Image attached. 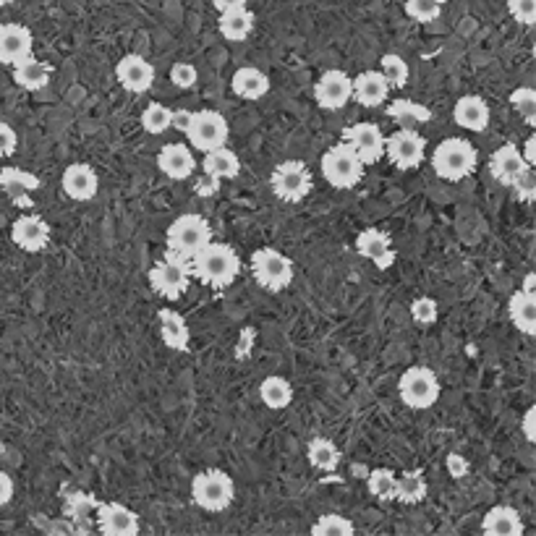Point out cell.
Here are the masks:
<instances>
[{
  "instance_id": "obj_17",
  "label": "cell",
  "mask_w": 536,
  "mask_h": 536,
  "mask_svg": "<svg viewBox=\"0 0 536 536\" xmlns=\"http://www.w3.org/2000/svg\"><path fill=\"white\" fill-rule=\"evenodd\" d=\"M34 53V34L24 24H0V63L16 66Z\"/></svg>"
},
{
  "instance_id": "obj_6",
  "label": "cell",
  "mask_w": 536,
  "mask_h": 536,
  "mask_svg": "<svg viewBox=\"0 0 536 536\" xmlns=\"http://www.w3.org/2000/svg\"><path fill=\"white\" fill-rule=\"evenodd\" d=\"M322 176L333 189H353L364 178V163L346 142L333 144L319 160Z\"/></svg>"
},
{
  "instance_id": "obj_27",
  "label": "cell",
  "mask_w": 536,
  "mask_h": 536,
  "mask_svg": "<svg viewBox=\"0 0 536 536\" xmlns=\"http://www.w3.org/2000/svg\"><path fill=\"white\" fill-rule=\"evenodd\" d=\"M202 170L210 181H218L220 184V181L236 178L238 173H241V160H238L236 152L228 150L223 144V147H215V150L204 152Z\"/></svg>"
},
{
  "instance_id": "obj_35",
  "label": "cell",
  "mask_w": 536,
  "mask_h": 536,
  "mask_svg": "<svg viewBox=\"0 0 536 536\" xmlns=\"http://www.w3.org/2000/svg\"><path fill=\"white\" fill-rule=\"evenodd\" d=\"M387 118H393L395 123H401L403 129H408V126H414V123L432 121V110H429L427 105H421V102L398 97V100L387 105Z\"/></svg>"
},
{
  "instance_id": "obj_33",
  "label": "cell",
  "mask_w": 536,
  "mask_h": 536,
  "mask_svg": "<svg viewBox=\"0 0 536 536\" xmlns=\"http://www.w3.org/2000/svg\"><path fill=\"white\" fill-rule=\"evenodd\" d=\"M259 398L270 411H283L293 403V385L280 374H272L259 385Z\"/></svg>"
},
{
  "instance_id": "obj_7",
  "label": "cell",
  "mask_w": 536,
  "mask_h": 536,
  "mask_svg": "<svg viewBox=\"0 0 536 536\" xmlns=\"http://www.w3.org/2000/svg\"><path fill=\"white\" fill-rule=\"evenodd\" d=\"M440 380L437 374L427 367H411L401 374L398 380V395H401L403 406L414 408V411H427L440 401Z\"/></svg>"
},
{
  "instance_id": "obj_15",
  "label": "cell",
  "mask_w": 536,
  "mask_h": 536,
  "mask_svg": "<svg viewBox=\"0 0 536 536\" xmlns=\"http://www.w3.org/2000/svg\"><path fill=\"white\" fill-rule=\"evenodd\" d=\"M11 238H14V244L19 246L21 252L37 254L48 249L50 238H53V228L40 215H21L14 223V228H11Z\"/></svg>"
},
{
  "instance_id": "obj_23",
  "label": "cell",
  "mask_w": 536,
  "mask_h": 536,
  "mask_svg": "<svg viewBox=\"0 0 536 536\" xmlns=\"http://www.w3.org/2000/svg\"><path fill=\"white\" fill-rule=\"evenodd\" d=\"M523 531H526V523L521 513L510 505H495L482 518L484 536H523Z\"/></svg>"
},
{
  "instance_id": "obj_37",
  "label": "cell",
  "mask_w": 536,
  "mask_h": 536,
  "mask_svg": "<svg viewBox=\"0 0 536 536\" xmlns=\"http://www.w3.org/2000/svg\"><path fill=\"white\" fill-rule=\"evenodd\" d=\"M173 123V110L163 102H150L142 113V129L152 136H160L170 129Z\"/></svg>"
},
{
  "instance_id": "obj_1",
  "label": "cell",
  "mask_w": 536,
  "mask_h": 536,
  "mask_svg": "<svg viewBox=\"0 0 536 536\" xmlns=\"http://www.w3.org/2000/svg\"><path fill=\"white\" fill-rule=\"evenodd\" d=\"M189 270L194 278L202 280L210 288H228L241 275V257L231 244H207L199 249L189 262Z\"/></svg>"
},
{
  "instance_id": "obj_20",
  "label": "cell",
  "mask_w": 536,
  "mask_h": 536,
  "mask_svg": "<svg viewBox=\"0 0 536 536\" xmlns=\"http://www.w3.org/2000/svg\"><path fill=\"white\" fill-rule=\"evenodd\" d=\"M356 252L364 259L374 262L380 270L393 267L395 252H393V238L390 233H385L382 228H367L356 236Z\"/></svg>"
},
{
  "instance_id": "obj_48",
  "label": "cell",
  "mask_w": 536,
  "mask_h": 536,
  "mask_svg": "<svg viewBox=\"0 0 536 536\" xmlns=\"http://www.w3.org/2000/svg\"><path fill=\"white\" fill-rule=\"evenodd\" d=\"M445 466H448V471L453 479H463V476L469 474V461H466L461 453H450L448 461H445Z\"/></svg>"
},
{
  "instance_id": "obj_31",
  "label": "cell",
  "mask_w": 536,
  "mask_h": 536,
  "mask_svg": "<svg viewBox=\"0 0 536 536\" xmlns=\"http://www.w3.org/2000/svg\"><path fill=\"white\" fill-rule=\"evenodd\" d=\"M220 34L228 42H244L249 34L254 32V14L249 8H233V11H223L220 14Z\"/></svg>"
},
{
  "instance_id": "obj_55",
  "label": "cell",
  "mask_w": 536,
  "mask_h": 536,
  "mask_svg": "<svg viewBox=\"0 0 536 536\" xmlns=\"http://www.w3.org/2000/svg\"><path fill=\"white\" fill-rule=\"evenodd\" d=\"M11 3H14V0H0V6H11Z\"/></svg>"
},
{
  "instance_id": "obj_51",
  "label": "cell",
  "mask_w": 536,
  "mask_h": 536,
  "mask_svg": "<svg viewBox=\"0 0 536 536\" xmlns=\"http://www.w3.org/2000/svg\"><path fill=\"white\" fill-rule=\"evenodd\" d=\"M246 3H249V0H212V6L218 8L220 14H223V11H233V8H244Z\"/></svg>"
},
{
  "instance_id": "obj_19",
  "label": "cell",
  "mask_w": 536,
  "mask_h": 536,
  "mask_svg": "<svg viewBox=\"0 0 536 536\" xmlns=\"http://www.w3.org/2000/svg\"><path fill=\"white\" fill-rule=\"evenodd\" d=\"M157 168L163 176H168L170 181H186V178L194 176L197 170V160H194V152L191 147L181 142L165 144L160 155H157Z\"/></svg>"
},
{
  "instance_id": "obj_32",
  "label": "cell",
  "mask_w": 536,
  "mask_h": 536,
  "mask_svg": "<svg viewBox=\"0 0 536 536\" xmlns=\"http://www.w3.org/2000/svg\"><path fill=\"white\" fill-rule=\"evenodd\" d=\"M306 458H309L314 469L330 474V471H335L340 466L343 453H340V448L333 440H327V437H312V440H309V448H306Z\"/></svg>"
},
{
  "instance_id": "obj_21",
  "label": "cell",
  "mask_w": 536,
  "mask_h": 536,
  "mask_svg": "<svg viewBox=\"0 0 536 536\" xmlns=\"http://www.w3.org/2000/svg\"><path fill=\"white\" fill-rule=\"evenodd\" d=\"M390 95V84L385 82L382 71H361L351 79V100H356L361 108H380Z\"/></svg>"
},
{
  "instance_id": "obj_39",
  "label": "cell",
  "mask_w": 536,
  "mask_h": 536,
  "mask_svg": "<svg viewBox=\"0 0 536 536\" xmlns=\"http://www.w3.org/2000/svg\"><path fill=\"white\" fill-rule=\"evenodd\" d=\"M369 492L380 503H393L395 500V474L390 469H374L369 474Z\"/></svg>"
},
{
  "instance_id": "obj_43",
  "label": "cell",
  "mask_w": 536,
  "mask_h": 536,
  "mask_svg": "<svg viewBox=\"0 0 536 536\" xmlns=\"http://www.w3.org/2000/svg\"><path fill=\"white\" fill-rule=\"evenodd\" d=\"M95 508H97L95 497H87L84 492H74L71 500H68V516L79 523L87 521L89 513H95Z\"/></svg>"
},
{
  "instance_id": "obj_14",
  "label": "cell",
  "mask_w": 536,
  "mask_h": 536,
  "mask_svg": "<svg viewBox=\"0 0 536 536\" xmlns=\"http://www.w3.org/2000/svg\"><path fill=\"white\" fill-rule=\"evenodd\" d=\"M314 100L322 110H343L351 102V76L340 68H330L314 84Z\"/></svg>"
},
{
  "instance_id": "obj_8",
  "label": "cell",
  "mask_w": 536,
  "mask_h": 536,
  "mask_svg": "<svg viewBox=\"0 0 536 536\" xmlns=\"http://www.w3.org/2000/svg\"><path fill=\"white\" fill-rule=\"evenodd\" d=\"M252 275L257 285H262L265 291L280 293L293 283V262L285 257L283 252L265 246L252 254Z\"/></svg>"
},
{
  "instance_id": "obj_3",
  "label": "cell",
  "mask_w": 536,
  "mask_h": 536,
  "mask_svg": "<svg viewBox=\"0 0 536 536\" xmlns=\"http://www.w3.org/2000/svg\"><path fill=\"white\" fill-rule=\"evenodd\" d=\"M479 163V152L469 139H442L432 152V168L445 181H463L469 178Z\"/></svg>"
},
{
  "instance_id": "obj_42",
  "label": "cell",
  "mask_w": 536,
  "mask_h": 536,
  "mask_svg": "<svg viewBox=\"0 0 536 536\" xmlns=\"http://www.w3.org/2000/svg\"><path fill=\"white\" fill-rule=\"evenodd\" d=\"M411 317L416 325H435L437 322V301L429 296H419L411 304Z\"/></svg>"
},
{
  "instance_id": "obj_16",
  "label": "cell",
  "mask_w": 536,
  "mask_h": 536,
  "mask_svg": "<svg viewBox=\"0 0 536 536\" xmlns=\"http://www.w3.org/2000/svg\"><path fill=\"white\" fill-rule=\"evenodd\" d=\"M116 76L118 84H121L126 92H131V95H144V92H150L152 84H155V66H152L150 61H144L142 55L129 53L118 61Z\"/></svg>"
},
{
  "instance_id": "obj_54",
  "label": "cell",
  "mask_w": 536,
  "mask_h": 536,
  "mask_svg": "<svg viewBox=\"0 0 536 536\" xmlns=\"http://www.w3.org/2000/svg\"><path fill=\"white\" fill-rule=\"evenodd\" d=\"M521 291L536 293V275H534V272H529V275L523 278V288H521Z\"/></svg>"
},
{
  "instance_id": "obj_24",
  "label": "cell",
  "mask_w": 536,
  "mask_h": 536,
  "mask_svg": "<svg viewBox=\"0 0 536 536\" xmlns=\"http://www.w3.org/2000/svg\"><path fill=\"white\" fill-rule=\"evenodd\" d=\"M157 322H160V338H163V343L170 351H189L191 330L189 325H186L184 314L165 306V309H160V314H157Z\"/></svg>"
},
{
  "instance_id": "obj_29",
  "label": "cell",
  "mask_w": 536,
  "mask_h": 536,
  "mask_svg": "<svg viewBox=\"0 0 536 536\" xmlns=\"http://www.w3.org/2000/svg\"><path fill=\"white\" fill-rule=\"evenodd\" d=\"M50 76H53V68L34 55H27L24 61L14 66V82L27 92H40V89L48 87Z\"/></svg>"
},
{
  "instance_id": "obj_4",
  "label": "cell",
  "mask_w": 536,
  "mask_h": 536,
  "mask_svg": "<svg viewBox=\"0 0 536 536\" xmlns=\"http://www.w3.org/2000/svg\"><path fill=\"white\" fill-rule=\"evenodd\" d=\"M233 497H236V484H233L231 474H225V471L210 469L191 479V500L207 513L228 510Z\"/></svg>"
},
{
  "instance_id": "obj_36",
  "label": "cell",
  "mask_w": 536,
  "mask_h": 536,
  "mask_svg": "<svg viewBox=\"0 0 536 536\" xmlns=\"http://www.w3.org/2000/svg\"><path fill=\"white\" fill-rule=\"evenodd\" d=\"M380 71L385 76V82L390 84V89H403L411 79V68H408L406 58L398 53H385L380 61Z\"/></svg>"
},
{
  "instance_id": "obj_28",
  "label": "cell",
  "mask_w": 536,
  "mask_h": 536,
  "mask_svg": "<svg viewBox=\"0 0 536 536\" xmlns=\"http://www.w3.org/2000/svg\"><path fill=\"white\" fill-rule=\"evenodd\" d=\"M231 89L233 95L241 97V100H262L270 92V79L265 76V71H259L254 66H244L233 74Z\"/></svg>"
},
{
  "instance_id": "obj_47",
  "label": "cell",
  "mask_w": 536,
  "mask_h": 536,
  "mask_svg": "<svg viewBox=\"0 0 536 536\" xmlns=\"http://www.w3.org/2000/svg\"><path fill=\"white\" fill-rule=\"evenodd\" d=\"M16 150H19V136H16L14 126L0 121V157H14Z\"/></svg>"
},
{
  "instance_id": "obj_50",
  "label": "cell",
  "mask_w": 536,
  "mask_h": 536,
  "mask_svg": "<svg viewBox=\"0 0 536 536\" xmlns=\"http://www.w3.org/2000/svg\"><path fill=\"white\" fill-rule=\"evenodd\" d=\"M523 437L529 442H536V408H529L523 414Z\"/></svg>"
},
{
  "instance_id": "obj_52",
  "label": "cell",
  "mask_w": 536,
  "mask_h": 536,
  "mask_svg": "<svg viewBox=\"0 0 536 536\" xmlns=\"http://www.w3.org/2000/svg\"><path fill=\"white\" fill-rule=\"evenodd\" d=\"M189 113H191V110H173V123H170V129L184 131L186 121H189Z\"/></svg>"
},
{
  "instance_id": "obj_41",
  "label": "cell",
  "mask_w": 536,
  "mask_h": 536,
  "mask_svg": "<svg viewBox=\"0 0 536 536\" xmlns=\"http://www.w3.org/2000/svg\"><path fill=\"white\" fill-rule=\"evenodd\" d=\"M510 105L518 110L526 126H536V92L531 87H518L510 92Z\"/></svg>"
},
{
  "instance_id": "obj_53",
  "label": "cell",
  "mask_w": 536,
  "mask_h": 536,
  "mask_svg": "<svg viewBox=\"0 0 536 536\" xmlns=\"http://www.w3.org/2000/svg\"><path fill=\"white\" fill-rule=\"evenodd\" d=\"M534 144H536V136L531 134L529 139H526V147H523V152H521L523 160H526V163H529L531 168H534V165H536V160H534Z\"/></svg>"
},
{
  "instance_id": "obj_12",
  "label": "cell",
  "mask_w": 536,
  "mask_h": 536,
  "mask_svg": "<svg viewBox=\"0 0 536 536\" xmlns=\"http://www.w3.org/2000/svg\"><path fill=\"white\" fill-rule=\"evenodd\" d=\"M340 139L359 155V160L364 165L380 163L382 157H385V134H382V129L377 123L369 121L353 123V126L343 129Z\"/></svg>"
},
{
  "instance_id": "obj_11",
  "label": "cell",
  "mask_w": 536,
  "mask_h": 536,
  "mask_svg": "<svg viewBox=\"0 0 536 536\" xmlns=\"http://www.w3.org/2000/svg\"><path fill=\"white\" fill-rule=\"evenodd\" d=\"M424 155H427V139L411 126L398 129L395 134H390V139L385 136V157L398 170L419 168L424 163Z\"/></svg>"
},
{
  "instance_id": "obj_5",
  "label": "cell",
  "mask_w": 536,
  "mask_h": 536,
  "mask_svg": "<svg viewBox=\"0 0 536 536\" xmlns=\"http://www.w3.org/2000/svg\"><path fill=\"white\" fill-rule=\"evenodd\" d=\"M184 134L194 150L210 152L215 150V147L228 144L231 126H228L225 116L218 113V110H194V113H189Z\"/></svg>"
},
{
  "instance_id": "obj_18",
  "label": "cell",
  "mask_w": 536,
  "mask_h": 536,
  "mask_svg": "<svg viewBox=\"0 0 536 536\" xmlns=\"http://www.w3.org/2000/svg\"><path fill=\"white\" fill-rule=\"evenodd\" d=\"M61 186L68 199L74 202H92L100 189V178L97 170L87 163H71L61 176Z\"/></svg>"
},
{
  "instance_id": "obj_22",
  "label": "cell",
  "mask_w": 536,
  "mask_h": 536,
  "mask_svg": "<svg viewBox=\"0 0 536 536\" xmlns=\"http://www.w3.org/2000/svg\"><path fill=\"white\" fill-rule=\"evenodd\" d=\"M526 168H531V165L523 160L521 150H518L513 142H505L503 147H497V150L492 152V157H489V173L503 186L513 184Z\"/></svg>"
},
{
  "instance_id": "obj_9",
  "label": "cell",
  "mask_w": 536,
  "mask_h": 536,
  "mask_svg": "<svg viewBox=\"0 0 536 536\" xmlns=\"http://www.w3.org/2000/svg\"><path fill=\"white\" fill-rule=\"evenodd\" d=\"M147 278H150L152 291L160 293L168 301H178L189 291V262L173 257V254H165V259H160V262H155L150 267Z\"/></svg>"
},
{
  "instance_id": "obj_26",
  "label": "cell",
  "mask_w": 536,
  "mask_h": 536,
  "mask_svg": "<svg viewBox=\"0 0 536 536\" xmlns=\"http://www.w3.org/2000/svg\"><path fill=\"white\" fill-rule=\"evenodd\" d=\"M0 189L6 191L19 207H32V191L40 189V178L21 168H3L0 170Z\"/></svg>"
},
{
  "instance_id": "obj_45",
  "label": "cell",
  "mask_w": 536,
  "mask_h": 536,
  "mask_svg": "<svg viewBox=\"0 0 536 536\" xmlns=\"http://www.w3.org/2000/svg\"><path fill=\"white\" fill-rule=\"evenodd\" d=\"M510 186H513V191H516V197L521 199V202H534V197H536V173H534V168L523 170L521 176H518Z\"/></svg>"
},
{
  "instance_id": "obj_34",
  "label": "cell",
  "mask_w": 536,
  "mask_h": 536,
  "mask_svg": "<svg viewBox=\"0 0 536 536\" xmlns=\"http://www.w3.org/2000/svg\"><path fill=\"white\" fill-rule=\"evenodd\" d=\"M427 479L421 471H406V474L395 476V500L403 505H419L427 500Z\"/></svg>"
},
{
  "instance_id": "obj_10",
  "label": "cell",
  "mask_w": 536,
  "mask_h": 536,
  "mask_svg": "<svg viewBox=\"0 0 536 536\" xmlns=\"http://www.w3.org/2000/svg\"><path fill=\"white\" fill-rule=\"evenodd\" d=\"M270 186L272 194L280 202L296 204L306 199V194L312 191V170L306 168V163H301V160H285V163H280L278 168L272 170Z\"/></svg>"
},
{
  "instance_id": "obj_44",
  "label": "cell",
  "mask_w": 536,
  "mask_h": 536,
  "mask_svg": "<svg viewBox=\"0 0 536 536\" xmlns=\"http://www.w3.org/2000/svg\"><path fill=\"white\" fill-rule=\"evenodd\" d=\"M508 14L523 24V27H534L536 24V0H508Z\"/></svg>"
},
{
  "instance_id": "obj_2",
  "label": "cell",
  "mask_w": 536,
  "mask_h": 536,
  "mask_svg": "<svg viewBox=\"0 0 536 536\" xmlns=\"http://www.w3.org/2000/svg\"><path fill=\"white\" fill-rule=\"evenodd\" d=\"M212 241V225L207 223V218L197 215V212H186L181 218H176L168 225L165 231V244H168V252L173 257L191 262V257L204 249V246Z\"/></svg>"
},
{
  "instance_id": "obj_38",
  "label": "cell",
  "mask_w": 536,
  "mask_h": 536,
  "mask_svg": "<svg viewBox=\"0 0 536 536\" xmlns=\"http://www.w3.org/2000/svg\"><path fill=\"white\" fill-rule=\"evenodd\" d=\"M356 526L348 521L346 516H338V513H327V516H319L312 523L314 536H353Z\"/></svg>"
},
{
  "instance_id": "obj_40",
  "label": "cell",
  "mask_w": 536,
  "mask_h": 536,
  "mask_svg": "<svg viewBox=\"0 0 536 536\" xmlns=\"http://www.w3.org/2000/svg\"><path fill=\"white\" fill-rule=\"evenodd\" d=\"M442 6H445V0H406L403 3L408 19L419 21V24H432L440 19Z\"/></svg>"
},
{
  "instance_id": "obj_25",
  "label": "cell",
  "mask_w": 536,
  "mask_h": 536,
  "mask_svg": "<svg viewBox=\"0 0 536 536\" xmlns=\"http://www.w3.org/2000/svg\"><path fill=\"white\" fill-rule=\"evenodd\" d=\"M453 121L466 131H484L489 126V105L479 95H463L453 105Z\"/></svg>"
},
{
  "instance_id": "obj_30",
  "label": "cell",
  "mask_w": 536,
  "mask_h": 536,
  "mask_svg": "<svg viewBox=\"0 0 536 536\" xmlns=\"http://www.w3.org/2000/svg\"><path fill=\"white\" fill-rule=\"evenodd\" d=\"M508 314L510 322H513L523 335H536V293H513L508 301Z\"/></svg>"
},
{
  "instance_id": "obj_13",
  "label": "cell",
  "mask_w": 536,
  "mask_h": 536,
  "mask_svg": "<svg viewBox=\"0 0 536 536\" xmlns=\"http://www.w3.org/2000/svg\"><path fill=\"white\" fill-rule=\"evenodd\" d=\"M95 526L105 536H136L142 529L139 516L121 503H97Z\"/></svg>"
},
{
  "instance_id": "obj_49",
  "label": "cell",
  "mask_w": 536,
  "mask_h": 536,
  "mask_svg": "<svg viewBox=\"0 0 536 536\" xmlns=\"http://www.w3.org/2000/svg\"><path fill=\"white\" fill-rule=\"evenodd\" d=\"M11 500H14V479L6 471H0V508L11 503Z\"/></svg>"
},
{
  "instance_id": "obj_46",
  "label": "cell",
  "mask_w": 536,
  "mask_h": 536,
  "mask_svg": "<svg viewBox=\"0 0 536 536\" xmlns=\"http://www.w3.org/2000/svg\"><path fill=\"white\" fill-rule=\"evenodd\" d=\"M199 71L191 63H176V66L170 68V82L176 84L178 89H191L197 84Z\"/></svg>"
}]
</instances>
